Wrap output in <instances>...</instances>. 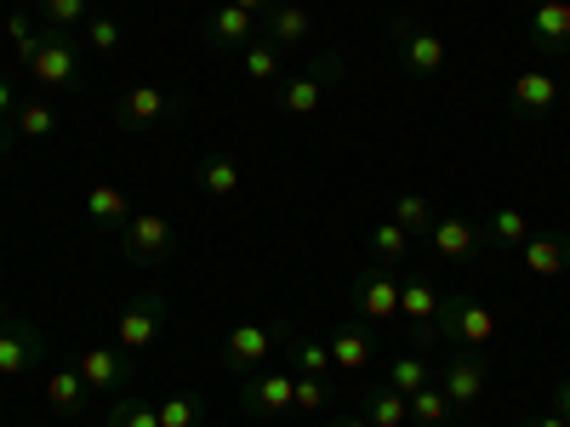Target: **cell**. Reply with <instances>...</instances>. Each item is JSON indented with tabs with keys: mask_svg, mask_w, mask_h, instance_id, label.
Returning <instances> with one entry per match:
<instances>
[{
	"mask_svg": "<svg viewBox=\"0 0 570 427\" xmlns=\"http://www.w3.org/2000/svg\"><path fill=\"white\" fill-rule=\"evenodd\" d=\"M531 34L542 52L564 58L570 52V0H537L531 7Z\"/></svg>",
	"mask_w": 570,
	"mask_h": 427,
	"instance_id": "obj_19",
	"label": "cell"
},
{
	"mask_svg": "<svg viewBox=\"0 0 570 427\" xmlns=\"http://www.w3.org/2000/svg\"><path fill=\"white\" fill-rule=\"evenodd\" d=\"M86 46H91L98 58L120 52V23H115V18H86Z\"/></svg>",
	"mask_w": 570,
	"mask_h": 427,
	"instance_id": "obj_38",
	"label": "cell"
},
{
	"mask_svg": "<svg viewBox=\"0 0 570 427\" xmlns=\"http://www.w3.org/2000/svg\"><path fill=\"white\" fill-rule=\"evenodd\" d=\"M422 240H428V251H434L440 262H468L473 251L485 246V234L473 228L468 217H434V228H428Z\"/></svg>",
	"mask_w": 570,
	"mask_h": 427,
	"instance_id": "obj_17",
	"label": "cell"
},
{
	"mask_svg": "<svg viewBox=\"0 0 570 427\" xmlns=\"http://www.w3.org/2000/svg\"><path fill=\"white\" fill-rule=\"evenodd\" d=\"M40 359H46V330L35 319L0 325V383H7V376H29Z\"/></svg>",
	"mask_w": 570,
	"mask_h": 427,
	"instance_id": "obj_10",
	"label": "cell"
},
{
	"mask_svg": "<svg viewBox=\"0 0 570 427\" xmlns=\"http://www.w3.org/2000/svg\"><path fill=\"white\" fill-rule=\"evenodd\" d=\"M325 348H331V365H337V370H365L371 354H376V337H371L365 325H348V330H337Z\"/></svg>",
	"mask_w": 570,
	"mask_h": 427,
	"instance_id": "obj_24",
	"label": "cell"
},
{
	"mask_svg": "<svg viewBox=\"0 0 570 427\" xmlns=\"http://www.w3.org/2000/svg\"><path fill=\"white\" fill-rule=\"evenodd\" d=\"M451 410H456V405L445 399V388H440V383H428V388H416V394H411V421H416V427H445V421H451Z\"/></svg>",
	"mask_w": 570,
	"mask_h": 427,
	"instance_id": "obj_34",
	"label": "cell"
},
{
	"mask_svg": "<svg viewBox=\"0 0 570 427\" xmlns=\"http://www.w3.org/2000/svg\"><path fill=\"white\" fill-rule=\"evenodd\" d=\"M519 262H525V274H537V279H559V274H570V234H559V228H537L525 246H519Z\"/></svg>",
	"mask_w": 570,
	"mask_h": 427,
	"instance_id": "obj_16",
	"label": "cell"
},
{
	"mask_svg": "<svg viewBox=\"0 0 570 427\" xmlns=\"http://www.w3.org/2000/svg\"><path fill=\"white\" fill-rule=\"evenodd\" d=\"M365 421H371V427H411V399L383 383V388L365 399Z\"/></svg>",
	"mask_w": 570,
	"mask_h": 427,
	"instance_id": "obj_31",
	"label": "cell"
},
{
	"mask_svg": "<svg viewBox=\"0 0 570 427\" xmlns=\"http://www.w3.org/2000/svg\"><path fill=\"white\" fill-rule=\"evenodd\" d=\"M434 330H440V342H456V348H468V354H480V348H491V342L502 337L497 308H485L473 291H451V297H440V319H434Z\"/></svg>",
	"mask_w": 570,
	"mask_h": 427,
	"instance_id": "obj_1",
	"label": "cell"
},
{
	"mask_svg": "<svg viewBox=\"0 0 570 427\" xmlns=\"http://www.w3.org/2000/svg\"><path fill=\"white\" fill-rule=\"evenodd\" d=\"M508 103H513V115H525V120H548V115L559 109V80H553L548 69H525V75H513Z\"/></svg>",
	"mask_w": 570,
	"mask_h": 427,
	"instance_id": "obj_15",
	"label": "cell"
},
{
	"mask_svg": "<svg viewBox=\"0 0 570 427\" xmlns=\"http://www.w3.org/2000/svg\"><path fill=\"white\" fill-rule=\"evenodd\" d=\"M206 40L217 46V52H246V46L257 40V18L240 12V7L228 0V7H217V12L206 18Z\"/></svg>",
	"mask_w": 570,
	"mask_h": 427,
	"instance_id": "obj_18",
	"label": "cell"
},
{
	"mask_svg": "<svg viewBox=\"0 0 570 427\" xmlns=\"http://www.w3.org/2000/svg\"><path fill=\"white\" fill-rule=\"evenodd\" d=\"M354 308L365 319H394L400 314V268L394 262H371L354 279Z\"/></svg>",
	"mask_w": 570,
	"mask_h": 427,
	"instance_id": "obj_11",
	"label": "cell"
},
{
	"mask_svg": "<svg viewBox=\"0 0 570 427\" xmlns=\"http://www.w3.org/2000/svg\"><path fill=\"white\" fill-rule=\"evenodd\" d=\"M240 405L252 416H279L285 405H297V376L292 370H263L240 383Z\"/></svg>",
	"mask_w": 570,
	"mask_h": 427,
	"instance_id": "obj_14",
	"label": "cell"
},
{
	"mask_svg": "<svg viewBox=\"0 0 570 427\" xmlns=\"http://www.w3.org/2000/svg\"><path fill=\"white\" fill-rule=\"evenodd\" d=\"M7 34H12V52H18V63L29 69V63H35V52H40V40H46V29H40L29 12H12V18H7Z\"/></svg>",
	"mask_w": 570,
	"mask_h": 427,
	"instance_id": "obj_35",
	"label": "cell"
},
{
	"mask_svg": "<svg viewBox=\"0 0 570 427\" xmlns=\"http://www.w3.org/2000/svg\"><path fill=\"white\" fill-rule=\"evenodd\" d=\"M308 34H314V12L303 7V0H279L274 12H263V18H257V40L279 46V52H292V46H303Z\"/></svg>",
	"mask_w": 570,
	"mask_h": 427,
	"instance_id": "obj_13",
	"label": "cell"
},
{
	"mask_svg": "<svg viewBox=\"0 0 570 427\" xmlns=\"http://www.w3.org/2000/svg\"><path fill=\"white\" fill-rule=\"evenodd\" d=\"M383 383L411 399L416 388L434 383V365H428V354H416V348H400V354H389V376H383Z\"/></svg>",
	"mask_w": 570,
	"mask_h": 427,
	"instance_id": "obj_22",
	"label": "cell"
},
{
	"mask_svg": "<svg viewBox=\"0 0 570 427\" xmlns=\"http://www.w3.org/2000/svg\"><path fill=\"white\" fill-rule=\"evenodd\" d=\"M434 383L445 388V399L456 405V410H468V405H480L485 399V359L480 354H451L440 370H434Z\"/></svg>",
	"mask_w": 570,
	"mask_h": 427,
	"instance_id": "obj_12",
	"label": "cell"
},
{
	"mask_svg": "<svg viewBox=\"0 0 570 427\" xmlns=\"http://www.w3.org/2000/svg\"><path fill=\"white\" fill-rule=\"evenodd\" d=\"M12 109H18V98H12V80L0 75V155H7L12 142H18V137H12Z\"/></svg>",
	"mask_w": 570,
	"mask_h": 427,
	"instance_id": "obj_40",
	"label": "cell"
},
{
	"mask_svg": "<svg viewBox=\"0 0 570 427\" xmlns=\"http://www.w3.org/2000/svg\"><path fill=\"white\" fill-rule=\"evenodd\" d=\"M331 427H371V421H365V410H360V416H331Z\"/></svg>",
	"mask_w": 570,
	"mask_h": 427,
	"instance_id": "obj_44",
	"label": "cell"
},
{
	"mask_svg": "<svg viewBox=\"0 0 570 427\" xmlns=\"http://www.w3.org/2000/svg\"><path fill=\"white\" fill-rule=\"evenodd\" d=\"M240 69H246V80L274 86V80H279V69H285V52H279V46H268V40H252L246 52H240Z\"/></svg>",
	"mask_w": 570,
	"mask_h": 427,
	"instance_id": "obj_33",
	"label": "cell"
},
{
	"mask_svg": "<svg viewBox=\"0 0 570 427\" xmlns=\"http://www.w3.org/2000/svg\"><path fill=\"white\" fill-rule=\"evenodd\" d=\"M234 7L252 12V18H263V12H274V7H279V0H234Z\"/></svg>",
	"mask_w": 570,
	"mask_h": 427,
	"instance_id": "obj_42",
	"label": "cell"
},
{
	"mask_svg": "<svg viewBox=\"0 0 570 427\" xmlns=\"http://www.w3.org/2000/svg\"><path fill=\"white\" fill-rule=\"evenodd\" d=\"M553 410L570 421V376H559V388H553Z\"/></svg>",
	"mask_w": 570,
	"mask_h": 427,
	"instance_id": "obj_41",
	"label": "cell"
},
{
	"mask_svg": "<svg viewBox=\"0 0 570 427\" xmlns=\"http://www.w3.org/2000/svg\"><path fill=\"white\" fill-rule=\"evenodd\" d=\"M12 319H18V314L7 308V297H0V325H12Z\"/></svg>",
	"mask_w": 570,
	"mask_h": 427,
	"instance_id": "obj_45",
	"label": "cell"
},
{
	"mask_svg": "<svg viewBox=\"0 0 570 427\" xmlns=\"http://www.w3.org/2000/svg\"><path fill=\"white\" fill-rule=\"evenodd\" d=\"M531 234H537V222L519 211V206H497V211L485 217V240H491L497 251H519V246L531 240Z\"/></svg>",
	"mask_w": 570,
	"mask_h": 427,
	"instance_id": "obj_21",
	"label": "cell"
},
{
	"mask_svg": "<svg viewBox=\"0 0 570 427\" xmlns=\"http://www.w3.org/2000/svg\"><path fill=\"white\" fill-rule=\"evenodd\" d=\"M531 7H537V0H531Z\"/></svg>",
	"mask_w": 570,
	"mask_h": 427,
	"instance_id": "obj_46",
	"label": "cell"
},
{
	"mask_svg": "<svg viewBox=\"0 0 570 427\" xmlns=\"http://www.w3.org/2000/svg\"><path fill=\"white\" fill-rule=\"evenodd\" d=\"M86 399H91V388L80 383V370H75V365H58L52 376H46V405H52L58 416H80Z\"/></svg>",
	"mask_w": 570,
	"mask_h": 427,
	"instance_id": "obj_23",
	"label": "cell"
},
{
	"mask_svg": "<svg viewBox=\"0 0 570 427\" xmlns=\"http://www.w3.org/2000/svg\"><path fill=\"white\" fill-rule=\"evenodd\" d=\"M104 427H160V410L149 399H115L109 416H104Z\"/></svg>",
	"mask_w": 570,
	"mask_h": 427,
	"instance_id": "obj_36",
	"label": "cell"
},
{
	"mask_svg": "<svg viewBox=\"0 0 570 427\" xmlns=\"http://www.w3.org/2000/svg\"><path fill=\"white\" fill-rule=\"evenodd\" d=\"M75 370H80V383L91 388V399H115L137 383V354L115 348V342H98V348H86L75 354Z\"/></svg>",
	"mask_w": 570,
	"mask_h": 427,
	"instance_id": "obj_4",
	"label": "cell"
},
{
	"mask_svg": "<svg viewBox=\"0 0 570 427\" xmlns=\"http://www.w3.org/2000/svg\"><path fill=\"white\" fill-rule=\"evenodd\" d=\"M115 246H120V257L137 262V268H160V262L177 251V228H171L166 211H131V222L115 234Z\"/></svg>",
	"mask_w": 570,
	"mask_h": 427,
	"instance_id": "obj_3",
	"label": "cell"
},
{
	"mask_svg": "<svg viewBox=\"0 0 570 427\" xmlns=\"http://www.w3.org/2000/svg\"><path fill=\"white\" fill-rule=\"evenodd\" d=\"M86 217H91V228L120 234V228L131 222V200L120 195L115 182H91V188H86Z\"/></svg>",
	"mask_w": 570,
	"mask_h": 427,
	"instance_id": "obj_20",
	"label": "cell"
},
{
	"mask_svg": "<svg viewBox=\"0 0 570 427\" xmlns=\"http://www.w3.org/2000/svg\"><path fill=\"white\" fill-rule=\"evenodd\" d=\"M177 109H183V103L171 98V91H160V86H126L120 98H115V126L137 137V131H155V126H166Z\"/></svg>",
	"mask_w": 570,
	"mask_h": 427,
	"instance_id": "obj_8",
	"label": "cell"
},
{
	"mask_svg": "<svg viewBox=\"0 0 570 427\" xmlns=\"http://www.w3.org/2000/svg\"><path fill=\"white\" fill-rule=\"evenodd\" d=\"M285 337L274 325H234L228 337H223V370L228 376H257V365L279 348Z\"/></svg>",
	"mask_w": 570,
	"mask_h": 427,
	"instance_id": "obj_9",
	"label": "cell"
},
{
	"mask_svg": "<svg viewBox=\"0 0 570 427\" xmlns=\"http://www.w3.org/2000/svg\"><path fill=\"white\" fill-rule=\"evenodd\" d=\"M200 188H206L212 200H234V195H240V166H234L228 155L200 160Z\"/></svg>",
	"mask_w": 570,
	"mask_h": 427,
	"instance_id": "obj_32",
	"label": "cell"
},
{
	"mask_svg": "<svg viewBox=\"0 0 570 427\" xmlns=\"http://www.w3.org/2000/svg\"><path fill=\"white\" fill-rule=\"evenodd\" d=\"M394 52H400V63H405L411 75H422V80L445 75V63H451L445 34H434L428 23H411V18H394Z\"/></svg>",
	"mask_w": 570,
	"mask_h": 427,
	"instance_id": "obj_6",
	"label": "cell"
},
{
	"mask_svg": "<svg viewBox=\"0 0 570 427\" xmlns=\"http://www.w3.org/2000/svg\"><path fill=\"white\" fill-rule=\"evenodd\" d=\"M440 297H445V291H434L428 279H400V314H405L411 325H434V319H440Z\"/></svg>",
	"mask_w": 570,
	"mask_h": 427,
	"instance_id": "obj_27",
	"label": "cell"
},
{
	"mask_svg": "<svg viewBox=\"0 0 570 427\" xmlns=\"http://www.w3.org/2000/svg\"><path fill=\"white\" fill-rule=\"evenodd\" d=\"M365 246H371V257H376V262H394V268H400V262L416 251V240H411V234H405L400 222H389V217L365 234Z\"/></svg>",
	"mask_w": 570,
	"mask_h": 427,
	"instance_id": "obj_28",
	"label": "cell"
},
{
	"mask_svg": "<svg viewBox=\"0 0 570 427\" xmlns=\"http://www.w3.org/2000/svg\"><path fill=\"white\" fill-rule=\"evenodd\" d=\"M285 365H292L297 376H331L337 365H331V348L325 342H308V337H285Z\"/></svg>",
	"mask_w": 570,
	"mask_h": 427,
	"instance_id": "obj_29",
	"label": "cell"
},
{
	"mask_svg": "<svg viewBox=\"0 0 570 427\" xmlns=\"http://www.w3.org/2000/svg\"><path fill=\"white\" fill-rule=\"evenodd\" d=\"M35 18H40V29H58V34H69V29H86V18H91V0H35Z\"/></svg>",
	"mask_w": 570,
	"mask_h": 427,
	"instance_id": "obj_30",
	"label": "cell"
},
{
	"mask_svg": "<svg viewBox=\"0 0 570 427\" xmlns=\"http://www.w3.org/2000/svg\"><path fill=\"white\" fill-rule=\"evenodd\" d=\"M331 399V376H297V410H320Z\"/></svg>",
	"mask_w": 570,
	"mask_h": 427,
	"instance_id": "obj_39",
	"label": "cell"
},
{
	"mask_svg": "<svg viewBox=\"0 0 570 427\" xmlns=\"http://www.w3.org/2000/svg\"><path fill=\"white\" fill-rule=\"evenodd\" d=\"M58 131V109L46 103V98H29L12 109V137L18 142H40V137H52Z\"/></svg>",
	"mask_w": 570,
	"mask_h": 427,
	"instance_id": "obj_26",
	"label": "cell"
},
{
	"mask_svg": "<svg viewBox=\"0 0 570 427\" xmlns=\"http://www.w3.org/2000/svg\"><path fill=\"white\" fill-rule=\"evenodd\" d=\"M160 330H166V297H160V291H137V297L120 308V319H115V348L142 354V348L160 342Z\"/></svg>",
	"mask_w": 570,
	"mask_h": 427,
	"instance_id": "obj_7",
	"label": "cell"
},
{
	"mask_svg": "<svg viewBox=\"0 0 570 427\" xmlns=\"http://www.w3.org/2000/svg\"><path fill=\"white\" fill-rule=\"evenodd\" d=\"M155 410H160V427H200V416H206V405L195 394H171Z\"/></svg>",
	"mask_w": 570,
	"mask_h": 427,
	"instance_id": "obj_37",
	"label": "cell"
},
{
	"mask_svg": "<svg viewBox=\"0 0 570 427\" xmlns=\"http://www.w3.org/2000/svg\"><path fill=\"white\" fill-rule=\"evenodd\" d=\"M434 200H428V195H416V188H405V195H394V206H389V222H400L405 234H411V240H422V234L428 228H434Z\"/></svg>",
	"mask_w": 570,
	"mask_h": 427,
	"instance_id": "obj_25",
	"label": "cell"
},
{
	"mask_svg": "<svg viewBox=\"0 0 570 427\" xmlns=\"http://www.w3.org/2000/svg\"><path fill=\"white\" fill-rule=\"evenodd\" d=\"M525 427H570V421H564V416H559V410H542V416H531V421H525Z\"/></svg>",
	"mask_w": 570,
	"mask_h": 427,
	"instance_id": "obj_43",
	"label": "cell"
},
{
	"mask_svg": "<svg viewBox=\"0 0 570 427\" xmlns=\"http://www.w3.org/2000/svg\"><path fill=\"white\" fill-rule=\"evenodd\" d=\"M35 86H46V91H80L86 86V63H80V46H75V34H58V29H46V40H40V52H35V63L23 69Z\"/></svg>",
	"mask_w": 570,
	"mask_h": 427,
	"instance_id": "obj_5",
	"label": "cell"
},
{
	"mask_svg": "<svg viewBox=\"0 0 570 427\" xmlns=\"http://www.w3.org/2000/svg\"><path fill=\"white\" fill-rule=\"evenodd\" d=\"M343 75V58L337 52H320L303 75H285V86H274V109L279 115H297V120H314L320 103H325V86Z\"/></svg>",
	"mask_w": 570,
	"mask_h": 427,
	"instance_id": "obj_2",
	"label": "cell"
}]
</instances>
